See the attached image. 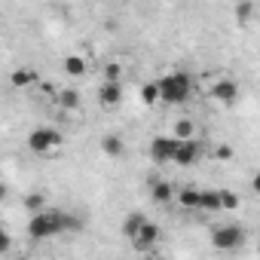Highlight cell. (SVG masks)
<instances>
[{
  "instance_id": "obj_5",
  "label": "cell",
  "mask_w": 260,
  "mask_h": 260,
  "mask_svg": "<svg viewBox=\"0 0 260 260\" xmlns=\"http://www.w3.org/2000/svg\"><path fill=\"white\" fill-rule=\"evenodd\" d=\"M178 147H181V141H178L175 135H172V138L159 135V138L150 141V156H153V162H175Z\"/></svg>"
},
{
  "instance_id": "obj_22",
  "label": "cell",
  "mask_w": 260,
  "mask_h": 260,
  "mask_svg": "<svg viewBox=\"0 0 260 260\" xmlns=\"http://www.w3.org/2000/svg\"><path fill=\"white\" fill-rule=\"evenodd\" d=\"M220 202H223V211H236L242 205V199H239L236 190H220Z\"/></svg>"
},
{
  "instance_id": "obj_26",
  "label": "cell",
  "mask_w": 260,
  "mask_h": 260,
  "mask_svg": "<svg viewBox=\"0 0 260 260\" xmlns=\"http://www.w3.org/2000/svg\"><path fill=\"white\" fill-rule=\"evenodd\" d=\"M150 260H169V257H150Z\"/></svg>"
},
{
  "instance_id": "obj_7",
  "label": "cell",
  "mask_w": 260,
  "mask_h": 260,
  "mask_svg": "<svg viewBox=\"0 0 260 260\" xmlns=\"http://www.w3.org/2000/svg\"><path fill=\"white\" fill-rule=\"evenodd\" d=\"M211 98L220 101V104H233V101L239 98V83H236V80H217V83L211 86Z\"/></svg>"
},
{
  "instance_id": "obj_17",
  "label": "cell",
  "mask_w": 260,
  "mask_h": 260,
  "mask_svg": "<svg viewBox=\"0 0 260 260\" xmlns=\"http://www.w3.org/2000/svg\"><path fill=\"white\" fill-rule=\"evenodd\" d=\"M202 211H223L220 190H202Z\"/></svg>"
},
{
  "instance_id": "obj_19",
  "label": "cell",
  "mask_w": 260,
  "mask_h": 260,
  "mask_svg": "<svg viewBox=\"0 0 260 260\" xmlns=\"http://www.w3.org/2000/svg\"><path fill=\"white\" fill-rule=\"evenodd\" d=\"M64 74H68V77H83V74H86V61H83L80 55H68V58H64Z\"/></svg>"
},
{
  "instance_id": "obj_14",
  "label": "cell",
  "mask_w": 260,
  "mask_h": 260,
  "mask_svg": "<svg viewBox=\"0 0 260 260\" xmlns=\"http://www.w3.org/2000/svg\"><path fill=\"white\" fill-rule=\"evenodd\" d=\"M101 150H104L107 156H122L125 144H122V138H119V135H104V138H101Z\"/></svg>"
},
{
  "instance_id": "obj_6",
  "label": "cell",
  "mask_w": 260,
  "mask_h": 260,
  "mask_svg": "<svg viewBox=\"0 0 260 260\" xmlns=\"http://www.w3.org/2000/svg\"><path fill=\"white\" fill-rule=\"evenodd\" d=\"M199 159H202V141H199V138L181 141V147H178V156H175V166H184V169H190V166H196Z\"/></svg>"
},
{
  "instance_id": "obj_3",
  "label": "cell",
  "mask_w": 260,
  "mask_h": 260,
  "mask_svg": "<svg viewBox=\"0 0 260 260\" xmlns=\"http://www.w3.org/2000/svg\"><path fill=\"white\" fill-rule=\"evenodd\" d=\"M58 147H61V132H58V128L40 125V128H34V132L28 135V150L37 153V156L52 153V150H58Z\"/></svg>"
},
{
  "instance_id": "obj_27",
  "label": "cell",
  "mask_w": 260,
  "mask_h": 260,
  "mask_svg": "<svg viewBox=\"0 0 260 260\" xmlns=\"http://www.w3.org/2000/svg\"><path fill=\"white\" fill-rule=\"evenodd\" d=\"M257 257H260V242H257Z\"/></svg>"
},
{
  "instance_id": "obj_4",
  "label": "cell",
  "mask_w": 260,
  "mask_h": 260,
  "mask_svg": "<svg viewBox=\"0 0 260 260\" xmlns=\"http://www.w3.org/2000/svg\"><path fill=\"white\" fill-rule=\"evenodd\" d=\"M211 245L217 251H236L239 245H245V230L236 226V223H226V226H217L211 233Z\"/></svg>"
},
{
  "instance_id": "obj_25",
  "label": "cell",
  "mask_w": 260,
  "mask_h": 260,
  "mask_svg": "<svg viewBox=\"0 0 260 260\" xmlns=\"http://www.w3.org/2000/svg\"><path fill=\"white\" fill-rule=\"evenodd\" d=\"M251 190H254V193H260V172L251 178Z\"/></svg>"
},
{
  "instance_id": "obj_20",
  "label": "cell",
  "mask_w": 260,
  "mask_h": 260,
  "mask_svg": "<svg viewBox=\"0 0 260 260\" xmlns=\"http://www.w3.org/2000/svg\"><path fill=\"white\" fill-rule=\"evenodd\" d=\"M58 104H61L64 110L80 107V92H77V89H61V92H58Z\"/></svg>"
},
{
  "instance_id": "obj_24",
  "label": "cell",
  "mask_w": 260,
  "mask_h": 260,
  "mask_svg": "<svg viewBox=\"0 0 260 260\" xmlns=\"http://www.w3.org/2000/svg\"><path fill=\"white\" fill-rule=\"evenodd\" d=\"M211 156H214V159H230V156H233V147H230V144H217V147L211 150Z\"/></svg>"
},
{
  "instance_id": "obj_15",
  "label": "cell",
  "mask_w": 260,
  "mask_h": 260,
  "mask_svg": "<svg viewBox=\"0 0 260 260\" xmlns=\"http://www.w3.org/2000/svg\"><path fill=\"white\" fill-rule=\"evenodd\" d=\"M233 16H236V25H248L251 22V16H254V4H251V0H242V4H236L233 7Z\"/></svg>"
},
{
  "instance_id": "obj_21",
  "label": "cell",
  "mask_w": 260,
  "mask_h": 260,
  "mask_svg": "<svg viewBox=\"0 0 260 260\" xmlns=\"http://www.w3.org/2000/svg\"><path fill=\"white\" fill-rule=\"evenodd\" d=\"M25 208H28L31 214L46 211V199H43V193H28V196H25Z\"/></svg>"
},
{
  "instance_id": "obj_9",
  "label": "cell",
  "mask_w": 260,
  "mask_h": 260,
  "mask_svg": "<svg viewBox=\"0 0 260 260\" xmlns=\"http://www.w3.org/2000/svg\"><path fill=\"white\" fill-rule=\"evenodd\" d=\"M98 101H101L104 107L122 104V83H104V86L98 89Z\"/></svg>"
},
{
  "instance_id": "obj_13",
  "label": "cell",
  "mask_w": 260,
  "mask_h": 260,
  "mask_svg": "<svg viewBox=\"0 0 260 260\" xmlns=\"http://www.w3.org/2000/svg\"><path fill=\"white\" fill-rule=\"evenodd\" d=\"M10 80H13V86H19V89H22V86H34V83L40 80V74H37L34 68H19Z\"/></svg>"
},
{
  "instance_id": "obj_2",
  "label": "cell",
  "mask_w": 260,
  "mask_h": 260,
  "mask_svg": "<svg viewBox=\"0 0 260 260\" xmlns=\"http://www.w3.org/2000/svg\"><path fill=\"white\" fill-rule=\"evenodd\" d=\"M190 92H193V80L184 71H172L159 80V95L166 104H184L190 98Z\"/></svg>"
},
{
  "instance_id": "obj_10",
  "label": "cell",
  "mask_w": 260,
  "mask_h": 260,
  "mask_svg": "<svg viewBox=\"0 0 260 260\" xmlns=\"http://www.w3.org/2000/svg\"><path fill=\"white\" fill-rule=\"evenodd\" d=\"M150 196H153V202H156V205H166V202L178 199V193H175V187H172L169 181H156V184H153V190H150Z\"/></svg>"
},
{
  "instance_id": "obj_8",
  "label": "cell",
  "mask_w": 260,
  "mask_h": 260,
  "mask_svg": "<svg viewBox=\"0 0 260 260\" xmlns=\"http://www.w3.org/2000/svg\"><path fill=\"white\" fill-rule=\"evenodd\" d=\"M156 242H159V226H156L153 220H147V223L138 230V236L132 239V245H135L138 251H147V248H153Z\"/></svg>"
},
{
  "instance_id": "obj_28",
  "label": "cell",
  "mask_w": 260,
  "mask_h": 260,
  "mask_svg": "<svg viewBox=\"0 0 260 260\" xmlns=\"http://www.w3.org/2000/svg\"><path fill=\"white\" fill-rule=\"evenodd\" d=\"M19 260H31V257H19Z\"/></svg>"
},
{
  "instance_id": "obj_12",
  "label": "cell",
  "mask_w": 260,
  "mask_h": 260,
  "mask_svg": "<svg viewBox=\"0 0 260 260\" xmlns=\"http://www.w3.org/2000/svg\"><path fill=\"white\" fill-rule=\"evenodd\" d=\"M144 223H147V217H144V214H138V211H132V214L125 217V223H122V236H125V239H135V236H138V230H141Z\"/></svg>"
},
{
  "instance_id": "obj_23",
  "label": "cell",
  "mask_w": 260,
  "mask_h": 260,
  "mask_svg": "<svg viewBox=\"0 0 260 260\" xmlns=\"http://www.w3.org/2000/svg\"><path fill=\"white\" fill-rule=\"evenodd\" d=\"M119 74H122V68H119L116 61H110V64L104 68V83H119Z\"/></svg>"
},
{
  "instance_id": "obj_18",
  "label": "cell",
  "mask_w": 260,
  "mask_h": 260,
  "mask_svg": "<svg viewBox=\"0 0 260 260\" xmlns=\"http://www.w3.org/2000/svg\"><path fill=\"white\" fill-rule=\"evenodd\" d=\"M138 98L150 107V104H156V101H162V95H159V83H144L141 86V92H138Z\"/></svg>"
},
{
  "instance_id": "obj_11",
  "label": "cell",
  "mask_w": 260,
  "mask_h": 260,
  "mask_svg": "<svg viewBox=\"0 0 260 260\" xmlns=\"http://www.w3.org/2000/svg\"><path fill=\"white\" fill-rule=\"evenodd\" d=\"M178 202H181L184 208H202V190L184 187V190H178Z\"/></svg>"
},
{
  "instance_id": "obj_16",
  "label": "cell",
  "mask_w": 260,
  "mask_h": 260,
  "mask_svg": "<svg viewBox=\"0 0 260 260\" xmlns=\"http://www.w3.org/2000/svg\"><path fill=\"white\" fill-rule=\"evenodd\" d=\"M175 138H178V141L196 138V122H193V119H178V122H175Z\"/></svg>"
},
{
  "instance_id": "obj_1",
  "label": "cell",
  "mask_w": 260,
  "mask_h": 260,
  "mask_svg": "<svg viewBox=\"0 0 260 260\" xmlns=\"http://www.w3.org/2000/svg\"><path fill=\"white\" fill-rule=\"evenodd\" d=\"M64 211H58V208H46V211H40V214H31V220H28V236L31 239H52V236H58V233H68V226H64Z\"/></svg>"
}]
</instances>
